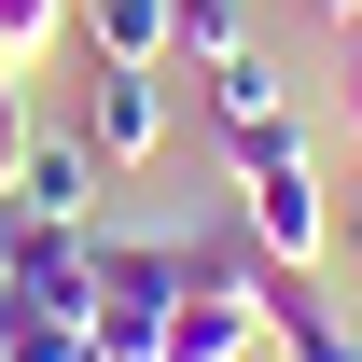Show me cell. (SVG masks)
I'll use <instances>...</instances> for the list:
<instances>
[{"instance_id": "1", "label": "cell", "mask_w": 362, "mask_h": 362, "mask_svg": "<svg viewBox=\"0 0 362 362\" xmlns=\"http://www.w3.org/2000/svg\"><path fill=\"white\" fill-rule=\"evenodd\" d=\"M237 223L265 265H320V237H334V195L307 168V126L279 112V126H237Z\"/></svg>"}, {"instance_id": "2", "label": "cell", "mask_w": 362, "mask_h": 362, "mask_svg": "<svg viewBox=\"0 0 362 362\" xmlns=\"http://www.w3.org/2000/svg\"><path fill=\"white\" fill-rule=\"evenodd\" d=\"M181 307V237H98V307H84V362H153Z\"/></svg>"}, {"instance_id": "3", "label": "cell", "mask_w": 362, "mask_h": 362, "mask_svg": "<svg viewBox=\"0 0 362 362\" xmlns=\"http://www.w3.org/2000/svg\"><path fill=\"white\" fill-rule=\"evenodd\" d=\"M84 139H98V168H153V153H168V70L98 56V84H84Z\"/></svg>"}, {"instance_id": "4", "label": "cell", "mask_w": 362, "mask_h": 362, "mask_svg": "<svg viewBox=\"0 0 362 362\" xmlns=\"http://www.w3.org/2000/svg\"><path fill=\"white\" fill-rule=\"evenodd\" d=\"M98 139L84 126H28V153H14V209L28 223H98Z\"/></svg>"}, {"instance_id": "5", "label": "cell", "mask_w": 362, "mask_h": 362, "mask_svg": "<svg viewBox=\"0 0 362 362\" xmlns=\"http://www.w3.org/2000/svg\"><path fill=\"white\" fill-rule=\"evenodd\" d=\"M195 70H209V112H223V139H237V126H279V112H293V98H279V56H265V42H223V56H195Z\"/></svg>"}, {"instance_id": "6", "label": "cell", "mask_w": 362, "mask_h": 362, "mask_svg": "<svg viewBox=\"0 0 362 362\" xmlns=\"http://www.w3.org/2000/svg\"><path fill=\"white\" fill-rule=\"evenodd\" d=\"M70 14H84V42H98V56H126V70H168V56H181L168 0H70Z\"/></svg>"}, {"instance_id": "7", "label": "cell", "mask_w": 362, "mask_h": 362, "mask_svg": "<svg viewBox=\"0 0 362 362\" xmlns=\"http://www.w3.org/2000/svg\"><path fill=\"white\" fill-rule=\"evenodd\" d=\"M168 28H181V56H223V42H251V0H168Z\"/></svg>"}, {"instance_id": "8", "label": "cell", "mask_w": 362, "mask_h": 362, "mask_svg": "<svg viewBox=\"0 0 362 362\" xmlns=\"http://www.w3.org/2000/svg\"><path fill=\"white\" fill-rule=\"evenodd\" d=\"M56 14H70V0H0V70H28V56L56 42Z\"/></svg>"}, {"instance_id": "9", "label": "cell", "mask_w": 362, "mask_h": 362, "mask_svg": "<svg viewBox=\"0 0 362 362\" xmlns=\"http://www.w3.org/2000/svg\"><path fill=\"white\" fill-rule=\"evenodd\" d=\"M251 362H334V349H279V334H265V349H251Z\"/></svg>"}, {"instance_id": "10", "label": "cell", "mask_w": 362, "mask_h": 362, "mask_svg": "<svg viewBox=\"0 0 362 362\" xmlns=\"http://www.w3.org/2000/svg\"><path fill=\"white\" fill-rule=\"evenodd\" d=\"M307 14H334V28H362V0H307Z\"/></svg>"}, {"instance_id": "11", "label": "cell", "mask_w": 362, "mask_h": 362, "mask_svg": "<svg viewBox=\"0 0 362 362\" xmlns=\"http://www.w3.org/2000/svg\"><path fill=\"white\" fill-rule=\"evenodd\" d=\"M334 362H362V334H334Z\"/></svg>"}, {"instance_id": "12", "label": "cell", "mask_w": 362, "mask_h": 362, "mask_svg": "<svg viewBox=\"0 0 362 362\" xmlns=\"http://www.w3.org/2000/svg\"><path fill=\"white\" fill-rule=\"evenodd\" d=\"M349 126H362V70H349Z\"/></svg>"}, {"instance_id": "13", "label": "cell", "mask_w": 362, "mask_h": 362, "mask_svg": "<svg viewBox=\"0 0 362 362\" xmlns=\"http://www.w3.org/2000/svg\"><path fill=\"white\" fill-rule=\"evenodd\" d=\"M349 237H362V195H349Z\"/></svg>"}]
</instances>
